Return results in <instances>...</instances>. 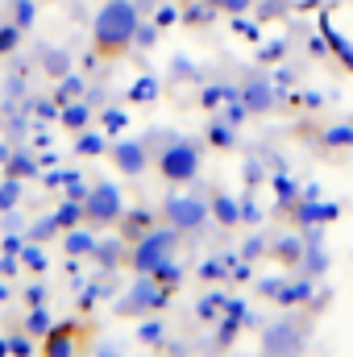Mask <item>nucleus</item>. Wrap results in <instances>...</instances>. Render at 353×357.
Returning a JSON list of instances; mask_svg holds the SVG:
<instances>
[{
    "label": "nucleus",
    "mask_w": 353,
    "mask_h": 357,
    "mask_svg": "<svg viewBox=\"0 0 353 357\" xmlns=\"http://www.w3.org/2000/svg\"><path fill=\"white\" fill-rule=\"evenodd\" d=\"M163 171L171 178H187L195 171V154H191V150H171V154L163 158Z\"/></svg>",
    "instance_id": "7ed1b4c3"
},
{
    "label": "nucleus",
    "mask_w": 353,
    "mask_h": 357,
    "mask_svg": "<svg viewBox=\"0 0 353 357\" xmlns=\"http://www.w3.org/2000/svg\"><path fill=\"white\" fill-rule=\"evenodd\" d=\"M133 29H137L133 4H125V0L104 4V13H100V21H96V54H100V59H117V54L133 42Z\"/></svg>",
    "instance_id": "f257e3e1"
},
{
    "label": "nucleus",
    "mask_w": 353,
    "mask_h": 357,
    "mask_svg": "<svg viewBox=\"0 0 353 357\" xmlns=\"http://www.w3.org/2000/svg\"><path fill=\"white\" fill-rule=\"evenodd\" d=\"M46 357H75V328H67V324H59L50 337H46Z\"/></svg>",
    "instance_id": "f03ea898"
}]
</instances>
